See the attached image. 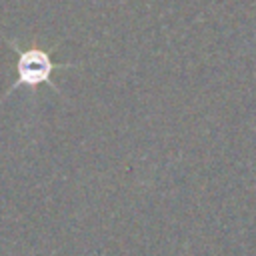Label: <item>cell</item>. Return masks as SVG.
Returning <instances> with one entry per match:
<instances>
[{
	"label": "cell",
	"instance_id": "cell-1",
	"mask_svg": "<svg viewBox=\"0 0 256 256\" xmlns=\"http://www.w3.org/2000/svg\"><path fill=\"white\" fill-rule=\"evenodd\" d=\"M52 72H54V62H52V58H50V54L46 50H42V48L18 50V60H16V74H18V78L8 88L6 94H12L20 86H26V88L34 90L40 84H48L52 90H56V86L52 82Z\"/></svg>",
	"mask_w": 256,
	"mask_h": 256
}]
</instances>
